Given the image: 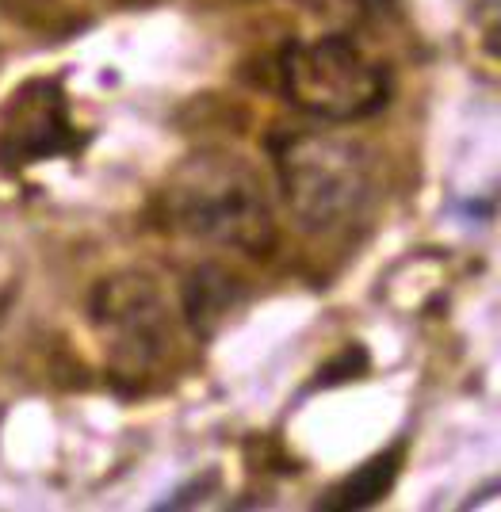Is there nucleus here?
<instances>
[{"instance_id": "obj_1", "label": "nucleus", "mask_w": 501, "mask_h": 512, "mask_svg": "<svg viewBox=\"0 0 501 512\" xmlns=\"http://www.w3.org/2000/svg\"><path fill=\"white\" fill-rule=\"evenodd\" d=\"M272 165L291 214L314 234H333L364 218L375 199L371 153L341 134L287 130L272 138Z\"/></svg>"}, {"instance_id": "obj_2", "label": "nucleus", "mask_w": 501, "mask_h": 512, "mask_svg": "<svg viewBox=\"0 0 501 512\" xmlns=\"http://www.w3.org/2000/svg\"><path fill=\"white\" fill-rule=\"evenodd\" d=\"M165 203L176 230L199 241L249 256H268L276 245V218L261 176L238 157L207 153L188 161L169 184Z\"/></svg>"}, {"instance_id": "obj_3", "label": "nucleus", "mask_w": 501, "mask_h": 512, "mask_svg": "<svg viewBox=\"0 0 501 512\" xmlns=\"http://www.w3.org/2000/svg\"><path fill=\"white\" fill-rule=\"evenodd\" d=\"M287 104L318 123H360L391 100V69L349 31L291 39L280 54Z\"/></svg>"}, {"instance_id": "obj_4", "label": "nucleus", "mask_w": 501, "mask_h": 512, "mask_svg": "<svg viewBox=\"0 0 501 512\" xmlns=\"http://www.w3.org/2000/svg\"><path fill=\"white\" fill-rule=\"evenodd\" d=\"M77 150V134L69 119L66 96L58 81H31L23 85L0 123V161L4 165H35L54 153Z\"/></svg>"}, {"instance_id": "obj_5", "label": "nucleus", "mask_w": 501, "mask_h": 512, "mask_svg": "<svg viewBox=\"0 0 501 512\" xmlns=\"http://www.w3.org/2000/svg\"><path fill=\"white\" fill-rule=\"evenodd\" d=\"M104 306L100 318L108 321L115 333V352L131 356V363H150L161 352V333H165V306L157 299L146 279H115L104 283Z\"/></svg>"}, {"instance_id": "obj_6", "label": "nucleus", "mask_w": 501, "mask_h": 512, "mask_svg": "<svg viewBox=\"0 0 501 512\" xmlns=\"http://www.w3.org/2000/svg\"><path fill=\"white\" fill-rule=\"evenodd\" d=\"M394 478H398V451H387V455H375L371 463L349 474L337 490L329 493L326 501H322V509L329 512H341V509H368L375 505L383 493L394 486Z\"/></svg>"}, {"instance_id": "obj_7", "label": "nucleus", "mask_w": 501, "mask_h": 512, "mask_svg": "<svg viewBox=\"0 0 501 512\" xmlns=\"http://www.w3.org/2000/svg\"><path fill=\"white\" fill-rule=\"evenodd\" d=\"M318 12L337 20V31L356 35V27L379 23L387 12H394V0H318Z\"/></svg>"}]
</instances>
